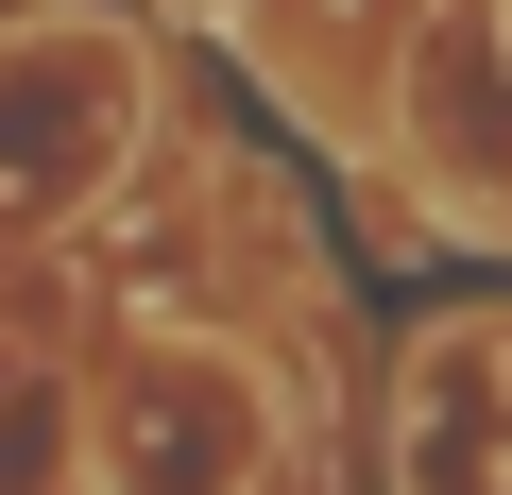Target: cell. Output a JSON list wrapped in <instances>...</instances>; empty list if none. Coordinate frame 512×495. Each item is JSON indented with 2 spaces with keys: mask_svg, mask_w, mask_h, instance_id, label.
<instances>
[{
  "mask_svg": "<svg viewBox=\"0 0 512 495\" xmlns=\"http://www.w3.org/2000/svg\"><path fill=\"white\" fill-rule=\"evenodd\" d=\"M103 478L120 495H239L256 478V393L222 359H137L103 393Z\"/></svg>",
  "mask_w": 512,
  "mask_h": 495,
  "instance_id": "cell-1",
  "label": "cell"
}]
</instances>
